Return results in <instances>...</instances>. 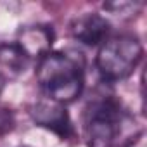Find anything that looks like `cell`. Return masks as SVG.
Masks as SVG:
<instances>
[{
	"label": "cell",
	"instance_id": "cell-1",
	"mask_svg": "<svg viewBox=\"0 0 147 147\" xmlns=\"http://www.w3.org/2000/svg\"><path fill=\"white\" fill-rule=\"evenodd\" d=\"M35 75L47 99L71 104L85 87V57L76 50H52L38 59Z\"/></svg>",
	"mask_w": 147,
	"mask_h": 147
},
{
	"label": "cell",
	"instance_id": "cell-2",
	"mask_svg": "<svg viewBox=\"0 0 147 147\" xmlns=\"http://www.w3.org/2000/svg\"><path fill=\"white\" fill-rule=\"evenodd\" d=\"M142 57L144 47L140 40L131 33H121L109 36L99 47L95 66L106 82H121L137 69Z\"/></svg>",
	"mask_w": 147,
	"mask_h": 147
},
{
	"label": "cell",
	"instance_id": "cell-3",
	"mask_svg": "<svg viewBox=\"0 0 147 147\" xmlns=\"http://www.w3.org/2000/svg\"><path fill=\"white\" fill-rule=\"evenodd\" d=\"M126 121L121 102L114 97L94 99L83 116V128L88 147H114Z\"/></svg>",
	"mask_w": 147,
	"mask_h": 147
},
{
	"label": "cell",
	"instance_id": "cell-4",
	"mask_svg": "<svg viewBox=\"0 0 147 147\" xmlns=\"http://www.w3.org/2000/svg\"><path fill=\"white\" fill-rule=\"evenodd\" d=\"M28 113L36 126L52 131L54 135H57L62 140L73 137V133H75L69 113L64 104H59V102L45 97V99L35 102L33 106H30Z\"/></svg>",
	"mask_w": 147,
	"mask_h": 147
},
{
	"label": "cell",
	"instance_id": "cell-5",
	"mask_svg": "<svg viewBox=\"0 0 147 147\" xmlns=\"http://www.w3.org/2000/svg\"><path fill=\"white\" fill-rule=\"evenodd\" d=\"M109 31L111 23L97 12L82 14L75 18L69 24L71 36L87 47H100L109 38Z\"/></svg>",
	"mask_w": 147,
	"mask_h": 147
},
{
	"label": "cell",
	"instance_id": "cell-6",
	"mask_svg": "<svg viewBox=\"0 0 147 147\" xmlns=\"http://www.w3.org/2000/svg\"><path fill=\"white\" fill-rule=\"evenodd\" d=\"M55 35L49 24H30L18 31L16 45L28 59H42L45 54L52 52Z\"/></svg>",
	"mask_w": 147,
	"mask_h": 147
},
{
	"label": "cell",
	"instance_id": "cell-7",
	"mask_svg": "<svg viewBox=\"0 0 147 147\" xmlns=\"http://www.w3.org/2000/svg\"><path fill=\"white\" fill-rule=\"evenodd\" d=\"M30 59L21 52V49L12 43H0V73L9 80L26 69Z\"/></svg>",
	"mask_w": 147,
	"mask_h": 147
},
{
	"label": "cell",
	"instance_id": "cell-8",
	"mask_svg": "<svg viewBox=\"0 0 147 147\" xmlns=\"http://www.w3.org/2000/svg\"><path fill=\"white\" fill-rule=\"evenodd\" d=\"M16 126V118H14V113L0 104V137L7 135L9 131H12Z\"/></svg>",
	"mask_w": 147,
	"mask_h": 147
},
{
	"label": "cell",
	"instance_id": "cell-9",
	"mask_svg": "<svg viewBox=\"0 0 147 147\" xmlns=\"http://www.w3.org/2000/svg\"><path fill=\"white\" fill-rule=\"evenodd\" d=\"M140 7H142V4H131V2H109V4H104V9L109 11L111 14H116V16H119V14H123L126 11L135 12Z\"/></svg>",
	"mask_w": 147,
	"mask_h": 147
},
{
	"label": "cell",
	"instance_id": "cell-10",
	"mask_svg": "<svg viewBox=\"0 0 147 147\" xmlns=\"http://www.w3.org/2000/svg\"><path fill=\"white\" fill-rule=\"evenodd\" d=\"M5 83H7V78L2 75V73H0V94L4 92V88H5Z\"/></svg>",
	"mask_w": 147,
	"mask_h": 147
}]
</instances>
